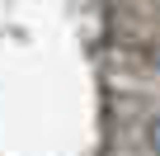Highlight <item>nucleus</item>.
Wrapping results in <instances>:
<instances>
[{
    "instance_id": "obj_1",
    "label": "nucleus",
    "mask_w": 160,
    "mask_h": 156,
    "mask_svg": "<svg viewBox=\"0 0 160 156\" xmlns=\"http://www.w3.org/2000/svg\"><path fill=\"white\" fill-rule=\"evenodd\" d=\"M146 137H151V151H155V156H160V118H155V123H151V132H146Z\"/></svg>"
}]
</instances>
